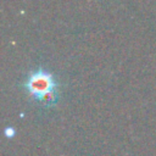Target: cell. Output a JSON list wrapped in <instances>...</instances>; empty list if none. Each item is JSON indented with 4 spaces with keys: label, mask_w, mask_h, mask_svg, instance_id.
Listing matches in <instances>:
<instances>
[{
    "label": "cell",
    "mask_w": 156,
    "mask_h": 156,
    "mask_svg": "<svg viewBox=\"0 0 156 156\" xmlns=\"http://www.w3.org/2000/svg\"><path fill=\"white\" fill-rule=\"evenodd\" d=\"M55 85L56 84L51 74L43 69L34 72L26 83V88L32 96L45 105H50L56 101V94L54 91Z\"/></svg>",
    "instance_id": "6da1fadb"
}]
</instances>
